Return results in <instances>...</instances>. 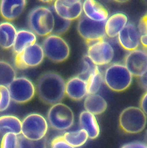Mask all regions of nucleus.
<instances>
[{"label":"nucleus","instance_id":"nucleus-22","mask_svg":"<svg viewBox=\"0 0 147 148\" xmlns=\"http://www.w3.org/2000/svg\"><path fill=\"white\" fill-rule=\"evenodd\" d=\"M22 121L18 117L6 115L0 117V133L3 135L6 133H13L16 135L21 134Z\"/></svg>","mask_w":147,"mask_h":148},{"label":"nucleus","instance_id":"nucleus-2","mask_svg":"<svg viewBox=\"0 0 147 148\" xmlns=\"http://www.w3.org/2000/svg\"><path fill=\"white\" fill-rule=\"evenodd\" d=\"M29 26L34 34L45 36L51 34L54 28V17L50 9L38 7L33 10L28 17Z\"/></svg>","mask_w":147,"mask_h":148},{"label":"nucleus","instance_id":"nucleus-18","mask_svg":"<svg viewBox=\"0 0 147 148\" xmlns=\"http://www.w3.org/2000/svg\"><path fill=\"white\" fill-rule=\"evenodd\" d=\"M79 123L82 130L86 132L88 138L94 139L100 134V127L95 115L88 111H83L79 116Z\"/></svg>","mask_w":147,"mask_h":148},{"label":"nucleus","instance_id":"nucleus-19","mask_svg":"<svg viewBox=\"0 0 147 148\" xmlns=\"http://www.w3.org/2000/svg\"><path fill=\"white\" fill-rule=\"evenodd\" d=\"M127 21V16L123 13L113 14L106 21L105 26L106 35L111 38L116 37L126 25Z\"/></svg>","mask_w":147,"mask_h":148},{"label":"nucleus","instance_id":"nucleus-1","mask_svg":"<svg viewBox=\"0 0 147 148\" xmlns=\"http://www.w3.org/2000/svg\"><path fill=\"white\" fill-rule=\"evenodd\" d=\"M36 93L46 104L54 105L60 102L66 95V83L62 77L54 72L43 74L38 80Z\"/></svg>","mask_w":147,"mask_h":148},{"label":"nucleus","instance_id":"nucleus-29","mask_svg":"<svg viewBox=\"0 0 147 148\" xmlns=\"http://www.w3.org/2000/svg\"><path fill=\"white\" fill-rule=\"evenodd\" d=\"M11 97L7 87L0 86V112L8 108L11 103Z\"/></svg>","mask_w":147,"mask_h":148},{"label":"nucleus","instance_id":"nucleus-34","mask_svg":"<svg viewBox=\"0 0 147 148\" xmlns=\"http://www.w3.org/2000/svg\"><path fill=\"white\" fill-rule=\"evenodd\" d=\"M147 93L146 92L142 97L141 101V110L146 114H147Z\"/></svg>","mask_w":147,"mask_h":148},{"label":"nucleus","instance_id":"nucleus-25","mask_svg":"<svg viewBox=\"0 0 147 148\" xmlns=\"http://www.w3.org/2000/svg\"><path fill=\"white\" fill-rule=\"evenodd\" d=\"M102 82V75L96 66L86 80L87 95L96 94L100 89Z\"/></svg>","mask_w":147,"mask_h":148},{"label":"nucleus","instance_id":"nucleus-32","mask_svg":"<svg viewBox=\"0 0 147 148\" xmlns=\"http://www.w3.org/2000/svg\"><path fill=\"white\" fill-rule=\"evenodd\" d=\"M147 15H145L139 21L138 27L137 28L138 29L139 33L141 35H147Z\"/></svg>","mask_w":147,"mask_h":148},{"label":"nucleus","instance_id":"nucleus-4","mask_svg":"<svg viewBox=\"0 0 147 148\" xmlns=\"http://www.w3.org/2000/svg\"><path fill=\"white\" fill-rule=\"evenodd\" d=\"M132 75L124 65L113 64L106 70L104 82L112 90L117 92L124 91L131 86Z\"/></svg>","mask_w":147,"mask_h":148},{"label":"nucleus","instance_id":"nucleus-17","mask_svg":"<svg viewBox=\"0 0 147 148\" xmlns=\"http://www.w3.org/2000/svg\"><path fill=\"white\" fill-rule=\"evenodd\" d=\"M66 94L74 100H80L87 95V82L78 77H74L66 83Z\"/></svg>","mask_w":147,"mask_h":148},{"label":"nucleus","instance_id":"nucleus-20","mask_svg":"<svg viewBox=\"0 0 147 148\" xmlns=\"http://www.w3.org/2000/svg\"><path fill=\"white\" fill-rule=\"evenodd\" d=\"M36 35L32 32L25 30H21L17 32L16 39L13 46V51L19 53L27 47L36 44Z\"/></svg>","mask_w":147,"mask_h":148},{"label":"nucleus","instance_id":"nucleus-6","mask_svg":"<svg viewBox=\"0 0 147 148\" xmlns=\"http://www.w3.org/2000/svg\"><path fill=\"white\" fill-rule=\"evenodd\" d=\"M105 23L106 21L96 22L83 16L79 19L77 30L89 46L98 41L104 40L106 36Z\"/></svg>","mask_w":147,"mask_h":148},{"label":"nucleus","instance_id":"nucleus-8","mask_svg":"<svg viewBox=\"0 0 147 148\" xmlns=\"http://www.w3.org/2000/svg\"><path fill=\"white\" fill-rule=\"evenodd\" d=\"M47 130V121L39 114H30L22 122L21 134L30 140H38L44 138Z\"/></svg>","mask_w":147,"mask_h":148},{"label":"nucleus","instance_id":"nucleus-23","mask_svg":"<svg viewBox=\"0 0 147 148\" xmlns=\"http://www.w3.org/2000/svg\"><path fill=\"white\" fill-rule=\"evenodd\" d=\"M17 34L16 29L9 22L0 24V47L8 49L13 47Z\"/></svg>","mask_w":147,"mask_h":148},{"label":"nucleus","instance_id":"nucleus-30","mask_svg":"<svg viewBox=\"0 0 147 148\" xmlns=\"http://www.w3.org/2000/svg\"><path fill=\"white\" fill-rule=\"evenodd\" d=\"M18 138L13 133L4 134L1 143L0 148H17Z\"/></svg>","mask_w":147,"mask_h":148},{"label":"nucleus","instance_id":"nucleus-9","mask_svg":"<svg viewBox=\"0 0 147 148\" xmlns=\"http://www.w3.org/2000/svg\"><path fill=\"white\" fill-rule=\"evenodd\" d=\"M11 100L17 103H25L34 97L35 88L33 83L25 77L16 78L8 87Z\"/></svg>","mask_w":147,"mask_h":148},{"label":"nucleus","instance_id":"nucleus-16","mask_svg":"<svg viewBox=\"0 0 147 148\" xmlns=\"http://www.w3.org/2000/svg\"><path fill=\"white\" fill-rule=\"evenodd\" d=\"M85 16L91 20L96 22L106 21L108 12L100 3L94 0H86L82 5Z\"/></svg>","mask_w":147,"mask_h":148},{"label":"nucleus","instance_id":"nucleus-5","mask_svg":"<svg viewBox=\"0 0 147 148\" xmlns=\"http://www.w3.org/2000/svg\"><path fill=\"white\" fill-rule=\"evenodd\" d=\"M47 120L54 129L64 131L73 125L74 116L72 110L67 105L58 103L52 105L49 110Z\"/></svg>","mask_w":147,"mask_h":148},{"label":"nucleus","instance_id":"nucleus-21","mask_svg":"<svg viewBox=\"0 0 147 148\" xmlns=\"http://www.w3.org/2000/svg\"><path fill=\"white\" fill-rule=\"evenodd\" d=\"M84 106L86 111L94 115H98L105 112L108 107L106 100L98 94H89L86 97Z\"/></svg>","mask_w":147,"mask_h":148},{"label":"nucleus","instance_id":"nucleus-33","mask_svg":"<svg viewBox=\"0 0 147 148\" xmlns=\"http://www.w3.org/2000/svg\"><path fill=\"white\" fill-rule=\"evenodd\" d=\"M121 148H147V146L144 143L137 142L126 144Z\"/></svg>","mask_w":147,"mask_h":148},{"label":"nucleus","instance_id":"nucleus-3","mask_svg":"<svg viewBox=\"0 0 147 148\" xmlns=\"http://www.w3.org/2000/svg\"><path fill=\"white\" fill-rule=\"evenodd\" d=\"M119 124L121 128L128 134H137L143 131L147 124V116L141 108L131 106L120 114Z\"/></svg>","mask_w":147,"mask_h":148},{"label":"nucleus","instance_id":"nucleus-27","mask_svg":"<svg viewBox=\"0 0 147 148\" xmlns=\"http://www.w3.org/2000/svg\"><path fill=\"white\" fill-rule=\"evenodd\" d=\"M17 138V148H46L45 138L38 140H32L24 137L22 134L18 135Z\"/></svg>","mask_w":147,"mask_h":148},{"label":"nucleus","instance_id":"nucleus-7","mask_svg":"<svg viewBox=\"0 0 147 148\" xmlns=\"http://www.w3.org/2000/svg\"><path fill=\"white\" fill-rule=\"evenodd\" d=\"M42 48L44 55L54 62H63L69 55L68 44L58 35H51L46 37Z\"/></svg>","mask_w":147,"mask_h":148},{"label":"nucleus","instance_id":"nucleus-24","mask_svg":"<svg viewBox=\"0 0 147 148\" xmlns=\"http://www.w3.org/2000/svg\"><path fill=\"white\" fill-rule=\"evenodd\" d=\"M62 137L68 144L75 148L83 145L89 138L86 132L83 130L65 133Z\"/></svg>","mask_w":147,"mask_h":148},{"label":"nucleus","instance_id":"nucleus-31","mask_svg":"<svg viewBox=\"0 0 147 148\" xmlns=\"http://www.w3.org/2000/svg\"><path fill=\"white\" fill-rule=\"evenodd\" d=\"M51 148H75L68 144L62 137H57L51 143Z\"/></svg>","mask_w":147,"mask_h":148},{"label":"nucleus","instance_id":"nucleus-10","mask_svg":"<svg viewBox=\"0 0 147 148\" xmlns=\"http://www.w3.org/2000/svg\"><path fill=\"white\" fill-rule=\"evenodd\" d=\"M44 56L42 47L35 44L16 54L14 64L16 68L20 69L34 67L43 62Z\"/></svg>","mask_w":147,"mask_h":148},{"label":"nucleus","instance_id":"nucleus-11","mask_svg":"<svg viewBox=\"0 0 147 148\" xmlns=\"http://www.w3.org/2000/svg\"><path fill=\"white\" fill-rule=\"evenodd\" d=\"M114 56L111 45L104 40L89 46L87 57L96 66L105 65L111 62Z\"/></svg>","mask_w":147,"mask_h":148},{"label":"nucleus","instance_id":"nucleus-35","mask_svg":"<svg viewBox=\"0 0 147 148\" xmlns=\"http://www.w3.org/2000/svg\"><path fill=\"white\" fill-rule=\"evenodd\" d=\"M140 83L141 86L146 90H147V79H146V74H144L141 77Z\"/></svg>","mask_w":147,"mask_h":148},{"label":"nucleus","instance_id":"nucleus-28","mask_svg":"<svg viewBox=\"0 0 147 148\" xmlns=\"http://www.w3.org/2000/svg\"><path fill=\"white\" fill-rule=\"evenodd\" d=\"M54 17V28L52 33L54 35H61L67 32L69 28L71 21H67L62 19V18L59 17L56 13L55 12H52Z\"/></svg>","mask_w":147,"mask_h":148},{"label":"nucleus","instance_id":"nucleus-12","mask_svg":"<svg viewBox=\"0 0 147 148\" xmlns=\"http://www.w3.org/2000/svg\"><path fill=\"white\" fill-rule=\"evenodd\" d=\"M126 68L132 76L141 77L147 73V54L143 50L132 51L125 59Z\"/></svg>","mask_w":147,"mask_h":148},{"label":"nucleus","instance_id":"nucleus-14","mask_svg":"<svg viewBox=\"0 0 147 148\" xmlns=\"http://www.w3.org/2000/svg\"><path fill=\"white\" fill-rule=\"evenodd\" d=\"M141 35L136 25L132 23L126 24L118 35L119 42L127 51L137 50L140 44Z\"/></svg>","mask_w":147,"mask_h":148},{"label":"nucleus","instance_id":"nucleus-36","mask_svg":"<svg viewBox=\"0 0 147 148\" xmlns=\"http://www.w3.org/2000/svg\"><path fill=\"white\" fill-rule=\"evenodd\" d=\"M147 35H141L140 37V42H141L142 44L145 48L147 47Z\"/></svg>","mask_w":147,"mask_h":148},{"label":"nucleus","instance_id":"nucleus-15","mask_svg":"<svg viewBox=\"0 0 147 148\" xmlns=\"http://www.w3.org/2000/svg\"><path fill=\"white\" fill-rule=\"evenodd\" d=\"M26 5L25 0H2L0 2V14L7 21H13L23 13Z\"/></svg>","mask_w":147,"mask_h":148},{"label":"nucleus","instance_id":"nucleus-26","mask_svg":"<svg viewBox=\"0 0 147 148\" xmlns=\"http://www.w3.org/2000/svg\"><path fill=\"white\" fill-rule=\"evenodd\" d=\"M16 78V73L11 65L3 61H0V86L8 87Z\"/></svg>","mask_w":147,"mask_h":148},{"label":"nucleus","instance_id":"nucleus-13","mask_svg":"<svg viewBox=\"0 0 147 148\" xmlns=\"http://www.w3.org/2000/svg\"><path fill=\"white\" fill-rule=\"evenodd\" d=\"M54 9L59 17L69 21L78 19L83 11L79 0H57L54 3Z\"/></svg>","mask_w":147,"mask_h":148}]
</instances>
